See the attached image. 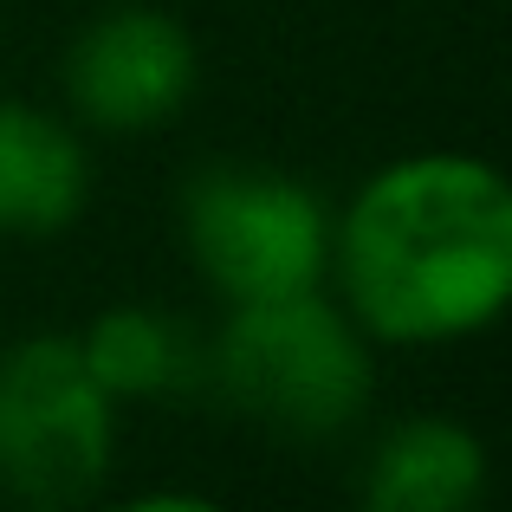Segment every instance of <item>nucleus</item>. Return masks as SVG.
Returning a JSON list of instances; mask_svg holds the SVG:
<instances>
[{
    "mask_svg": "<svg viewBox=\"0 0 512 512\" xmlns=\"http://www.w3.org/2000/svg\"><path fill=\"white\" fill-rule=\"evenodd\" d=\"M117 409L85 370L78 338H20L0 350V493L20 506H85L111 474Z\"/></svg>",
    "mask_w": 512,
    "mask_h": 512,
    "instance_id": "20e7f679",
    "label": "nucleus"
},
{
    "mask_svg": "<svg viewBox=\"0 0 512 512\" xmlns=\"http://www.w3.org/2000/svg\"><path fill=\"white\" fill-rule=\"evenodd\" d=\"M91 201V156L72 124L39 104H0V227L59 234Z\"/></svg>",
    "mask_w": 512,
    "mask_h": 512,
    "instance_id": "423d86ee",
    "label": "nucleus"
},
{
    "mask_svg": "<svg viewBox=\"0 0 512 512\" xmlns=\"http://www.w3.org/2000/svg\"><path fill=\"white\" fill-rule=\"evenodd\" d=\"M201 52L175 13L111 7L65 52V98L98 130H156L195 98Z\"/></svg>",
    "mask_w": 512,
    "mask_h": 512,
    "instance_id": "39448f33",
    "label": "nucleus"
},
{
    "mask_svg": "<svg viewBox=\"0 0 512 512\" xmlns=\"http://www.w3.org/2000/svg\"><path fill=\"white\" fill-rule=\"evenodd\" d=\"M331 273L363 338L454 344L500 325L512 299V188L461 150L376 169L331 221Z\"/></svg>",
    "mask_w": 512,
    "mask_h": 512,
    "instance_id": "f257e3e1",
    "label": "nucleus"
},
{
    "mask_svg": "<svg viewBox=\"0 0 512 512\" xmlns=\"http://www.w3.org/2000/svg\"><path fill=\"white\" fill-rule=\"evenodd\" d=\"M487 493V448L474 428L415 415L396 422L370 454L363 506L370 512H467Z\"/></svg>",
    "mask_w": 512,
    "mask_h": 512,
    "instance_id": "0eeeda50",
    "label": "nucleus"
},
{
    "mask_svg": "<svg viewBox=\"0 0 512 512\" xmlns=\"http://www.w3.org/2000/svg\"><path fill=\"white\" fill-rule=\"evenodd\" d=\"M208 383L247 422L292 441L344 435L370 402V344L325 292L247 299L208 344Z\"/></svg>",
    "mask_w": 512,
    "mask_h": 512,
    "instance_id": "f03ea898",
    "label": "nucleus"
},
{
    "mask_svg": "<svg viewBox=\"0 0 512 512\" xmlns=\"http://www.w3.org/2000/svg\"><path fill=\"white\" fill-rule=\"evenodd\" d=\"M182 247L227 305L312 292L331 273V214L299 175L214 163L182 188Z\"/></svg>",
    "mask_w": 512,
    "mask_h": 512,
    "instance_id": "7ed1b4c3",
    "label": "nucleus"
},
{
    "mask_svg": "<svg viewBox=\"0 0 512 512\" xmlns=\"http://www.w3.org/2000/svg\"><path fill=\"white\" fill-rule=\"evenodd\" d=\"M78 357L104 396H182L208 376V350L156 305H111L78 331Z\"/></svg>",
    "mask_w": 512,
    "mask_h": 512,
    "instance_id": "6e6552de",
    "label": "nucleus"
}]
</instances>
